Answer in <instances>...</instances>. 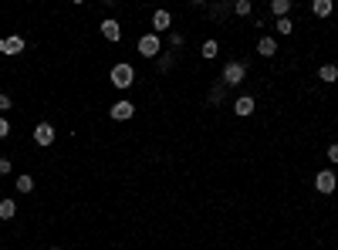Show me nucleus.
<instances>
[{"instance_id": "obj_1", "label": "nucleus", "mask_w": 338, "mask_h": 250, "mask_svg": "<svg viewBox=\"0 0 338 250\" xmlns=\"http://www.w3.org/2000/svg\"><path fill=\"white\" fill-rule=\"evenodd\" d=\"M244 75H247L244 61H230V65L223 68V75H220V81H223V85H240V81H244Z\"/></svg>"}, {"instance_id": "obj_2", "label": "nucleus", "mask_w": 338, "mask_h": 250, "mask_svg": "<svg viewBox=\"0 0 338 250\" xmlns=\"http://www.w3.org/2000/svg\"><path fill=\"white\" fill-rule=\"evenodd\" d=\"M132 78H135L132 65H115V68H112V85H115V88H129Z\"/></svg>"}, {"instance_id": "obj_3", "label": "nucleus", "mask_w": 338, "mask_h": 250, "mask_svg": "<svg viewBox=\"0 0 338 250\" xmlns=\"http://www.w3.org/2000/svg\"><path fill=\"white\" fill-rule=\"evenodd\" d=\"M315 190H318V193H331V190H338L335 172H331V169H321V172L315 176Z\"/></svg>"}, {"instance_id": "obj_4", "label": "nucleus", "mask_w": 338, "mask_h": 250, "mask_svg": "<svg viewBox=\"0 0 338 250\" xmlns=\"http://www.w3.org/2000/svg\"><path fill=\"white\" fill-rule=\"evenodd\" d=\"M139 54L142 57H156L159 54V37L156 34H142L139 37Z\"/></svg>"}, {"instance_id": "obj_5", "label": "nucleus", "mask_w": 338, "mask_h": 250, "mask_svg": "<svg viewBox=\"0 0 338 250\" xmlns=\"http://www.w3.org/2000/svg\"><path fill=\"white\" fill-rule=\"evenodd\" d=\"M34 142H37V146H51V142H54V129H51L47 122H41L37 129H34Z\"/></svg>"}, {"instance_id": "obj_6", "label": "nucleus", "mask_w": 338, "mask_h": 250, "mask_svg": "<svg viewBox=\"0 0 338 250\" xmlns=\"http://www.w3.org/2000/svg\"><path fill=\"white\" fill-rule=\"evenodd\" d=\"M132 112H135V105H132V102H115V105H112V118H119V122L132 118Z\"/></svg>"}, {"instance_id": "obj_7", "label": "nucleus", "mask_w": 338, "mask_h": 250, "mask_svg": "<svg viewBox=\"0 0 338 250\" xmlns=\"http://www.w3.org/2000/svg\"><path fill=\"white\" fill-rule=\"evenodd\" d=\"M257 54L274 57V54H277V41H274V37H260V41H257Z\"/></svg>"}, {"instance_id": "obj_8", "label": "nucleus", "mask_w": 338, "mask_h": 250, "mask_svg": "<svg viewBox=\"0 0 338 250\" xmlns=\"http://www.w3.org/2000/svg\"><path fill=\"white\" fill-rule=\"evenodd\" d=\"M101 34L108 37V41H119V37H122V27H119V21H101Z\"/></svg>"}, {"instance_id": "obj_9", "label": "nucleus", "mask_w": 338, "mask_h": 250, "mask_svg": "<svg viewBox=\"0 0 338 250\" xmlns=\"http://www.w3.org/2000/svg\"><path fill=\"white\" fill-rule=\"evenodd\" d=\"M169 24H173L169 11H156L152 14V27H156V31H169Z\"/></svg>"}, {"instance_id": "obj_10", "label": "nucleus", "mask_w": 338, "mask_h": 250, "mask_svg": "<svg viewBox=\"0 0 338 250\" xmlns=\"http://www.w3.org/2000/svg\"><path fill=\"white\" fill-rule=\"evenodd\" d=\"M288 11H291L288 0H270V14H274V17H288Z\"/></svg>"}, {"instance_id": "obj_11", "label": "nucleus", "mask_w": 338, "mask_h": 250, "mask_svg": "<svg viewBox=\"0 0 338 250\" xmlns=\"http://www.w3.org/2000/svg\"><path fill=\"white\" fill-rule=\"evenodd\" d=\"M4 51H7V54H21L24 41H21V37H7V41H4Z\"/></svg>"}, {"instance_id": "obj_12", "label": "nucleus", "mask_w": 338, "mask_h": 250, "mask_svg": "<svg viewBox=\"0 0 338 250\" xmlns=\"http://www.w3.org/2000/svg\"><path fill=\"white\" fill-rule=\"evenodd\" d=\"M311 11H315L318 17H328V14H331V0H315V4H311Z\"/></svg>"}, {"instance_id": "obj_13", "label": "nucleus", "mask_w": 338, "mask_h": 250, "mask_svg": "<svg viewBox=\"0 0 338 250\" xmlns=\"http://www.w3.org/2000/svg\"><path fill=\"white\" fill-rule=\"evenodd\" d=\"M14 213H17V203H14V200H4V203H0V220H11Z\"/></svg>"}, {"instance_id": "obj_14", "label": "nucleus", "mask_w": 338, "mask_h": 250, "mask_svg": "<svg viewBox=\"0 0 338 250\" xmlns=\"http://www.w3.org/2000/svg\"><path fill=\"white\" fill-rule=\"evenodd\" d=\"M237 115H244V118H247L250 112H254V98H240V102H237V108H234Z\"/></svg>"}, {"instance_id": "obj_15", "label": "nucleus", "mask_w": 338, "mask_h": 250, "mask_svg": "<svg viewBox=\"0 0 338 250\" xmlns=\"http://www.w3.org/2000/svg\"><path fill=\"white\" fill-rule=\"evenodd\" d=\"M321 81H338V68L335 65H325V68H321Z\"/></svg>"}, {"instance_id": "obj_16", "label": "nucleus", "mask_w": 338, "mask_h": 250, "mask_svg": "<svg viewBox=\"0 0 338 250\" xmlns=\"http://www.w3.org/2000/svg\"><path fill=\"white\" fill-rule=\"evenodd\" d=\"M17 190H21V193H31L34 179H31V176H17Z\"/></svg>"}, {"instance_id": "obj_17", "label": "nucleus", "mask_w": 338, "mask_h": 250, "mask_svg": "<svg viewBox=\"0 0 338 250\" xmlns=\"http://www.w3.org/2000/svg\"><path fill=\"white\" fill-rule=\"evenodd\" d=\"M216 51H220V44H216V41H206V44H203V57H206V61H210V57H216Z\"/></svg>"}, {"instance_id": "obj_18", "label": "nucleus", "mask_w": 338, "mask_h": 250, "mask_svg": "<svg viewBox=\"0 0 338 250\" xmlns=\"http://www.w3.org/2000/svg\"><path fill=\"white\" fill-rule=\"evenodd\" d=\"M291 31H294V24L288 17H277V34H291Z\"/></svg>"}, {"instance_id": "obj_19", "label": "nucleus", "mask_w": 338, "mask_h": 250, "mask_svg": "<svg viewBox=\"0 0 338 250\" xmlns=\"http://www.w3.org/2000/svg\"><path fill=\"white\" fill-rule=\"evenodd\" d=\"M234 11L240 14V17H247V14H250V0H237V4H234Z\"/></svg>"}, {"instance_id": "obj_20", "label": "nucleus", "mask_w": 338, "mask_h": 250, "mask_svg": "<svg viewBox=\"0 0 338 250\" xmlns=\"http://www.w3.org/2000/svg\"><path fill=\"white\" fill-rule=\"evenodd\" d=\"M7 136H11V122L0 115V139H7Z\"/></svg>"}, {"instance_id": "obj_21", "label": "nucleus", "mask_w": 338, "mask_h": 250, "mask_svg": "<svg viewBox=\"0 0 338 250\" xmlns=\"http://www.w3.org/2000/svg\"><path fill=\"white\" fill-rule=\"evenodd\" d=\"M220 98H223V85H216V88H213V91H210V102H213V105H216V102H220Z\"/></svg>"}, {"instance_id": "obj_22", "label": "nucleus", "mask_w": 338, "mask_h": 250, "mask_svg": "<svg viewBox=\"0 0 338 250\" xmlns=\"http://www.w3.org/2000/svg\"><path fill=\"white\" fill-rule=\"evenodd\" d=\"M11 166H14V162L4 156V159H0V176H7V172H11Z\"/></svg>"}, {"instance_id": "obj_23", "label": "nucleus", "mask_w": 338, "mask_h": 250, "mask_svg": "<svg viewBox=\"0 0 338 250\" xmlns=\"http://www.w3.org/2000/svg\"><path fill=\"white\" fill-rule=\"evenodd\" d=\"M7 108H11V98H7V95H0V112H7Z\"/></svg>"}, {"instance_id": "obj_24", "label": "nucleus", "mask_w": 338, "mask_h": 250, "mask_svg": "<svg viewBox=\"0 0 338 250\" xmlns=\"http://www.w3.org/2000/svg\"><path fill=\"white\" fill-rule=\"evenodd\" d=\"M328 159H331V162H338V146H331V149H328Z\"/></svg>"}, {"instance_id": "obj_25", "label": "nucleus", "mask_w": 338, "mask_h": 250, "mask_svg": "<svg viewBox=\"0 0 338 250\" xmlns=\"http://www.w3.org/2000/svg\"><path fill=\"white\" fill-rule=\"evenodd\" d=\"M51 250H58V247H51Z\"/></svg>"}]
</instances>
